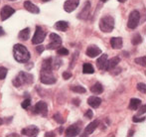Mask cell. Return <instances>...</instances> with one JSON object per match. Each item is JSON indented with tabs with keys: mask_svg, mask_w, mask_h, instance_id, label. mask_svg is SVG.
<instances>
[{
	"mask_svg": "<svg viewBox=\"0 0 146 137\" xmlns=\"http://www.w3.org/2000/svg\"><path fill=\"white\" fill-rule=\"evenodd\" d=\"M13 55H14V59H15L18 63H22V64L28 63V61H29L31 58L28 49L26 48L24 45H21V44L14 45Z\"/></svg>",
	"mask_w": 146,
	"mask_h": 137,
	"instance_id": "6da1fadb",
	"label": "cell"
},
{
	"mask_svg": "<svg viewBox=\"0 0 146 137\" xmlns=\"http://www.w3.org/2000/svg\"><path fill=\"white\" fill-rule=\"evenodd\" d=\"M34 81V75L25 71H20L13 79V85L15 87H23L24 85H30Z\"/></svg>",
	"mask_w": 146,
	"mask_h": 137,
	"instance_id": "7a4b0ae2",
	"label": "cell"
},
{
	"mask_svg": "<svg viewBox=\"0 0 146 137\" xmlns=\"http://www.w3.org/2000/svg\"><path fill=\"white\" fill-rule=\"evenodd\" d=\"M114 28V19L110 15L102 17L100 21V29L104 33H110Z\"/></svg>",
	"mask_w": 146,
	"mask_h": 137,
	"instance_id": "3957f363",
	"label": "cell"
},
{
	"mask_svg": "<svg viewBox=\"0 0 146 137\" xmlns=\"http://www.w3.org/2000/svg\"><path fill=\"white\" fill-rule=\"evenodd\" d=\"M40 81L44 85H53L57 81L56 77L53 75L52 71H44L41 69V77Z\"/></svg>",
	"mask_w": 146,
	"mask_h": 137,
	"instance_id": "277c9868",
	"label": "cell"
},
{
	"mask_svg": "<svg viewBox=\"0 0 146 137\" xmlns=\"http://www.w3.org/2000/svg\"><path fill=\"white\" fill-rule=\"evenodd\" d=\"M139 21H140V13L137 10H134L129 15L128 22H127V27L129 29H135L139 25Z\"/></svg>",
	"mask_w": 146,
	"mask_h": 137,
	"instance_id": "5b68a950",
	"label": "cell"
},
{
	"mask_svg": "<svg viewBox=\"0 0 146 137\" xmlns=\"http://www.w3.org/2000/svg\"><path fill=\"white\" fill-rule=\"evenodd\" d=\"M45 38H46V32L43 30V28L41 26H37L34 37L32 39V44L33 45L41 44L45 40Z\"/></svg>",
	"mask_w": 146,
	"mask_h": 137,
	"instance_id": "8992f818",
	"label": "cell"
},
{
	"mask_svg": "<svg viewBox=\"0 0 146 137\" xmlns=\"http://www.w3.org/2000/svg\"><path fill=\"white\" fill-rule=\"evenodd\" d=\"M50 39H51V43L47 46L48 50H55V49L59 48L62 45V39L59 35H57L56 33H52L50 35Z\"/></svg>",
	"mask_w": 146,
	"mask_h": 137,
	"instance_id": "52a82bcc",
	"label": "cell"
},
{
	"mask_svg": "<svg viewBox=\"0 0 146 137\" xmlns=\"http://www.w3.org/2000/svg\"><path fill=\"white\" fill-rule=\"evenodd\" d=\"M34 113L41 114L42 116H47L48 114V105L44 101H39L34 107Z\"/></svg>",
	"mask_w": 146,
	"mask_h": 137,
	"instance_id": "ba28073f",
	"label": "cell"
},
{
	"mask_svg": "<svg viewBox=\"0 0 146 137\" xmlns=\"http://www.w3.org/2000/svg\"><path fill=\"white\" fill-rule=\"evenodd\" d=\"M80 4V0H67L64 3V10L68 13L75 11Z\"/></svg>",
	"mask_w": 146,
	"mask_h": 137,
	"instance_id": "9c48e42d",
	"label": "cell"
},
{
	"mask_svg": "<svg viewBox=\"0 0 146 137\" xmlns=\"http://www.w3.org/2000/svg\"><path fill=\"white\" fill-rule=\"evenodd\" d=\"M14 13H15V9H14V8H12L11 6H9V5H5L1 9V13H0V15H1V20L2 21L7 20L8 18L11 17Z\"/></svg>",
	"mask_w": 146,
	"mask_h": 137,
	"instance_id": "30bf717a",
	"label": "cell"
},
{
	"mask_svg": "<svg viewBox=\"0 0 146 137\" xmlns=\"http://www.w3.org/2000/svg\"><path fill=\"white\" fill-rule=\"evenodd\" d=\"M39 128L35 125H30L22 129V134L25 136H37L39 134Z\"/></svg>",
	"mask_w": 146,
	"mask_h": 137,
	"instance_id": "8fae6325",
	"label": "cell"
},
{
	"mask_svg": "<svg viewBox=\"0 0 146 137\" xmlns=\"http://www.w3.org/2000/svg\"><path fill=\"white\" fill-rule=\"evenodd\" d=\"M90 15V1H87L86 2V5L84 6L83 10L78 15V18L82 20H87Z\"/></svg>",
	"mask_w": 146,
	"mask_h": 137,
	"instance_id": "7c38bea8",
	"label": "cell"
},
{
	"mask_svg": "<svg viewBox=\"0 0 146 137\" xmlns=\"http://www.w3.org/2000/svg\"><path fill=\"white\" fill-rule=\"evenodd\" d=\"M80 132H81V127L78 126L77 124H73V125H71L70 127L67 128V130H66V136L75 137L79 135Z\"/></svg>",
	"mask_w": 146,
	"mask_h": 137,
	"instance_id": "4fadbf2b",
	"label": "cell"
},
{
	"mask_svg": "<svg viewBox=\"0 0 146 137\" xmlns=\"http://www.w3.org/2000/svg\"><path fill=\"white\" fill-rule=\"evenodd\" d=\"M100 54H102V50L96 45H90L87 49V55L90 58H96Z\"/></svg>",
	"mask_w": 146,
	"mask_h": 137,
	"instance_id": "5bb4252c",
	"label": "cell"
},
{
	"mask_svg": "<svg viewBox=\"0 0 146 137\" xmlns=\"http://www.w3.org/2000/svg\"><path fill=\"white\" fill-rule=\"evenodd\" d=\"M119 62H120V59H119L118 57H113V58L110 59V60L108 59L104 69H106V71H111L112 69H114L117 65H118Z\"/></svg>",
	"mask_w": 146,
	"mask_h": 137,
	"instance_id": "9a60e30c",
	"label": "cell"
},
{
	"mask_svg": "<svg viewBox=\"0 0 146 137\" xmlns=\"http://www.w3.org/2000/svg\"><path fill=\"white\" fill-rule=\"evenodd\" d=\"M98 126V120H94L92 123H90L86 127L85 131H84V134L83 136H88L96 129V127Z\"/></svg>",
	"mask_w": 146,
	"mask_h": 137,
	"instance_id": "2e32d148",
	"label": "cell"
},
{
	"mask_svg": "<svg viewBox=\"0 0 146 137\" xmlns=\"http://www.w3.org/2000/svg\"><path fill=\"white\" fill-rule=\"evenodd\" d=\"M24 7L27 11H29L30 13H33V14H38L40 12V9L37 7L35 4H33L31 1H25L24 2Z\"/></svg>",
	"mask_w": 146,
	"mask_h": 137,
	"instance_id": "e0dca14e",
	"label": "cell"
},
{
	"mask_svg": "<svg viewBox=\"0 0 146 137\" xmlns=\"http://www.w3.org/2000/svg\"><path fill=\"white\" fill-rule=\"evenodd\" d=\"M122 43H123L122 38H120V37H113V38H111V40H110V45H111V47L113 49H116V50L121 49Z\"/></svg>",
	"mask_w": 146,
	"mask_h": 137,
	"instance_id": "ac0fdd59",
	"label": "cell"
},
{
	"mask_svg": "<svg viewBox=\"0 0 146 137\" xmlns=\"http://www.w3.org/2000/svg\"><path fill=\"white\" fill-rule=\"evenodd\" d=\"M100 103H102V99L98 97H90L88 99V104L94 108L98 107L100 105Z\"/></svg>",
	"mask_w": 146,
	"mask_h": 137,
	"instance_id": "d6986e66",
	"label": "cell"
},
{
	"mask_svg": "<svg viewBox=\"0 0 146 137\" xmlns=\"http://www.w3.org/2000/svg\"><path fill=\"white\" fill-rule=\"evenodd\" d=\"M106 61H108V55L106 54H102L100 58L96 61V66L100 69H104L106 65Z\"/></svg>",
	"mask_w": 146,
	"mask_h": 137,
	"instance_id": "ffe728a7",
	"label": "cell"
},
{
	"mask_svg": "<svg viewBox=\"0 0 146 137\" xmlns=\"http://www.w3.org/2000/svg\"><path fill=\"white\" fill-rule=\"evenodd\" d=\"M90 91L94 95H100L104 91V87L100 83H96L94 85L90 87Z\"/></svg>",
	"mask_w": 146,
	"mask_h": 137,
	"instance_id": "44dd1931",
	"label": "cell"
},
{
	"mask_svg": "<svg viewBox=\"0 0 146 137\" xmlns=\"http://www.w3.org/2000/svg\"><path fill=\"white\" fill-rule=\"evenodd\" d=\"M140 105H141V101L138 99H132L129 101V109L131 110H137Z\"/></svg>",
	"mask_w": 146,
	"mask_h": 137,
	"instance_id": "7402d4cb",
	"label": "cell"
},
{
	"mask_svg": "<svg viewBox=\"0 0 146 137\" xmlns=\"http://www.w3.org/2000/svg\"><path fill=\"white\" fill-rule=\"evenodd\" d=\"M55 28L59 31L65 32L66 30L69 28V23L66 21H58L56 24H55Z\"/></svg>",
	"mask_w": 146,
	"mask_h": 137,
	"instance_id": "603a6c76",
	"label": "cell"
},
{
	"mask_svg": "<svg viewBox=\"0 0 146 137\" xmlns=\"http://www.w3.org/2000/svg\"><path fill=\"white\" fill-rule=\"evenodd\" d=\"M18 37L22 41H27L30 38V29L29 28H25L22 31H20L19 34H18Z\"/></svg>",
	"mask_w": 146,
	"mask_h": 137,
	"instance_id": "cb8c5ba5",
	"label": "cell"
},
{
	"mask_svg": "<svg viewBox=\"0 0 146 137\" xmlns=\"http://www.w3.org/2000/svg\"><path fill=\"white\" fill-rule=\"evenodd\" d=\"M83 73H94V67H92V64H84L83 66Z\"/></svg>",
	"mask_w": 146,
	"mask_h": 137,
	"instance_id": "d4e9b609",
	"label": "cell"
},
{
	"mask_svg": "<svg viewBox=\"0 0 146 137\" xmlns=\"http://www.w3.org/2000/svg\"><path fill=\"white\" fill-rule=\"evenodd\" d=\"M71 91H74V93H85L86 91H87V89L84 87H81V85H72Z\"/></svg>",
	"mask_w": 146,
	"mask_h": 137,
	"instance_id": "484cf974",
	"label": "cell"
},
{
	"mask_svg": "<svg viewBox=\"0 0 146 137\" xmlns=\"http://www.w3.org/2000/svg\"><path fill=\"white\" fill-rule=\"evenodd\" d=\"M57 54L59 56H67V55H69V51L66 48H64V47H61V48L57 50Z\"/></svg>",
	"mask_w": 146,
	"mask_h": 137,
	"instance_id": "4316f807",
	"label": "cell"
},
{
	"mask_svg": "<svg viewBox=\"0 0 146 137\" xmlns=\"http://www.w3.org/2000/svg\"><path fill=\"white\" fill-rule=\"evenodd\" d=\"M141 42H142V38H141V36L139 34H136L133 37V39H132L133 45H138V44H140Z\"/></svg>",
	"mask_w": 146,
	"mask_h": 137,
	"instance_id": "83f0119b",
	"label": "cell"
},
{
	"mask_svg": "<svg viewBox=\"0 0 146 137\" xmlns=\"http://www.w3.org/2000/svg\"><path fill=\"white\" fill-rule=\"evenodd\" d=\"M8 69L4 67H0V79H4L7 75Z\"/></svg>",
	"mask_w": 146,
	"mask_h": 137,
	"instance_id": "f1b7e54d",
	"label": "cell"
},
{
	"mask_svg": "<svg viewBox=\"0 0 146 137\" xmlns=\"http://www.w3.org/2000/svg\"><path fill=\"white\" fill-rule=\"evenodd\" d=\"M54 119L56 122H58L59 124H63L64 122H65V119H64L63 117H62V115L60 113H56L54 115Z\"/></svg>",
	"mask_w": 146,
	"mask_h": 137,
	"instance_id": "f546056e",
	"label": "cell"
},
{
	"mask_svg": "<svg viewBox=\"0 0 146 137\" xmlns=\"http://www.w3.org/2000/svg\"><path fill=\"white\" fill-rule=\"evenodd\" d=\"M53 61H54L55 63H52V65L54 66L55 69H59L60 67L62 66V60H60L59 58H56V59H53Z\"/></svg>",
	"mask_w": 146,
	"mask_h": 137,
	"instance_id": "4dcf8cb0",
	"label": "cell"
},
{
	"mask_svg": "<svg viewBox=\"0 0 146 137\" xmlns=\"http://www.w3.org/2000/svg\"><path fill=\"white\" fill-rule=\"evenodd\" d=\"M145 57H140V58L135 59V63H137L138 65H141L142 67H145Z\"/></svg>",
	"mask_w": 146,
	"mask_h": 137,
	"instance_id": "1f68e13d",
	"label": "cell"
},
{
	"mask_svg": "<svg viewBox=\"0 0 146 137\" xmlns=\"http://www.w3.org/2000/svg\"><path fill=\"white\" fill-rule=\"evenodd\" d=\"M31 105V101H30V99H26L25 101L22 103V104H21V106L22 107L24 108V109H27L28 107Z\"/></svg>",
	"mask_w": 146,
	"mask_h": 137,
	"instance_id": "d6a6232c",
	"label": "cell"
},
{
	"mask_svg": "<svg viewBox=\"0 0 146 137\" xmlns=\"http://www.w3.org/2000/svg\"><path fill=\"white\" fill-rule=\"evenodd\" d=\"M137 89H138V91H140L141 93H145V91H146V85H145V83H138V85H137Z\"/></svg>",
	"mask_w": 146,
	"mask_h": 137,
	"instance_id": "836d02e7",
	"label": "cell"
},
{
	"mask_svg": "<svg viewBox=\"0 0 146 137\" xmlns=\"http://www.w3.org/2000/svg\"><path fill=\"white\" fill-rule=\"evenodd\" d=\"M133 122H142L145 120V117H138V116H133Z\"/></svg>",
	"mask_w": 146,
	"mask_h": 137,
	"instance_id": "e575fe53",
	"label": "cell"
},
{
	"mask_svg": "<svg viewBox=\"0 0 146 137\" xmlns=\"http://www.w3.org/2000/svg\"><path fill=\"white\" fill-rule=\"evenodd\" d=\"M72 77V73L70 71H64L63 73V79H69Z\"/></svg>",
	"mask_w": 146,
	"mask_h": 137,
	"instance_id": "d590c367",
	"label": "cell"
},
{
	"mask_svg": "<svg viewBox=\"0 0 146 137\" xmlns=\"http://www.w3.org/2000/svg\"><path fill=\"white\" fill-rule=\"evenodd\" d=\"M145 109H146V105L144 104V105L141 106V108H140V109H139V111H138V115H140V114L145 113Z\"/></svg>",
	"mask_w": 146,
	"mask_h": 137,
	"instance_id": "8d00e7d4",
	"label": "cell"
},
{
	"mask_svg": "<svg viewBox=\"0 0 146 137\" xmlns=\"http://www.w3.org/2000/svg\"><path fill=\"white\" fill-rule=\"evenodd\" d=\"M86 117H88V118H92V116H94V113H92V110H88L87 112H86Z\"/></svg>",
	"mask_w": 146,
	"mask_h": 137,
	"instance_id": "74e56055",
	"label": "cell"
},
{
	"mask_svg": "<svg viewBox=\"0 0 146 137\" xmlns=\"http://www.w3.org/2000/svg\"><path fill=\"white\" fill-rule=\"evenodd\" d=\"M44 46H38V47H36V50H37V52L39 53V54H41V53L44 51Z\"/></svg>",
	"mask_w": 146,
	"mask_h": 137,
	"instance_id": "f35d334b",
	"label": "cell"
},
{
	"mask_svg": "<svg viewBox=\"0 0 146 137\" xmlns=\"http://www.w3.org/2000/svg\"><path fill=\"white\" fill-rule=\"evenodd\" d=\"M73 103L75 104V105H80V99H73Z\"/></svg>",
	"mask_w": 146,
	"mask_h": 137,
	"instance_id": "ab89813d",
	"label": "cell"
},
{
	"mask_svg": "<svg viewBox=\"0 0 146 137\" xmlns=\"http://www.w3.org/2000/svg\"><path fill=\"white\" fill-rule=\"evenodd\" d=\"M3 35H5V32H4L3 28H2V27H0V37H1V36H3Z\"/></svg>",
	"mask_w": 146,
	"mask_h": 137,
	"instance_id": "60d3db41",
	"label": "cell"
},
{
	"mask_svg": "<svg viewBox=\"0 0 146 137\" xmlns=\"http://www.w3.org/2000/svg\"><path fill=\"white\" fill-rule=\"evenodd\" d=\"M46 137H49V136H56L55 135L54 133H53V132H48V133H46V135H45Z\"/></svg>",
	"mask_w": 146,
	"mask_h": 137,
	"instance_id": "b9f144b4",
	"label": "cell"
},
{
	"mask_svg": "<svg viewBox=\"0 0 146 137\" xmlns=\"http://www.w3.org/2000/svg\"><path fill=\"white\" fill-rule=\"evenodd\" d=\"M4 123V118H0V125Z\"/></svg>",
	"mask_w": 146,
	"mask_h": 137,
	"instance_id": "7bdbcfd3",
	"label": "cell"
},
{
	"mask_svg": "<svg viewBox=\"0 0 146 137\" xmlns=\"http://www.w3.org/2000/svg\"><path fill=\"white\" fill-rule=\"evenodd\" d=\"M118 2H120V3H123V2H125L126 0H117Z\"/></svg>",
	"mask_w": 146,
	"mask_h": 137,
	"instance_id": "ee69618b",
	"label": "cell"
},
{
	"mask_svg": "<svg viewBox=\"0 0 146 137\" xmlns=\"http://www.w3.org/2000/svg\"><path fill=\"white\" fill-rule=\"evenodd\" d=\"M133 135V131H130L129 132V134H128V136H132Z\"/></svg>",
	"mask_w": 146,
	"mask_h": 137,
	"instance_id": "f6af8a7d",
	"label": "cell"
},
{
	"mask_svg": "<svg viewBox=\"0 0 146 137\" xmlns=\"http://www.w3.org/2000/svg\"><path fill=\"white\" fill-rule=\"evenodd\" d=\"M8 136H18V135H17V134L14 133V134H11V135H8Z\"/></svg>",
	"mask_w": 146,
	"mask_h": 137,
	"instance_id": "bcb514c9",
	"label": "cell"
},
{
	"mask_svg": "<svg viewBox=\"0 0 146 137\" xmlns=\"http://www.w3.org/2000/svg\"><path fill=\"white\" fill-rule=\"evenodd\" d=\"M43 2H48V1H51V0H42Z\"/></svg>",
	"mask_w": 146,
	"mask_h": 137,
	"instance_id": "7dc6e473",
	"label": "cell"
},
{
	"mask_svg": "<svg viewBox=\"0 0 146 137\" xmlns=\"http://www.w3.org/2000/svg\"><path fill=\"white\" fill-rule=\"evenodd\" d=\"M102 2H106V1H108V0H100Z\"/></svg>",
	"mask_w": 146,
	"mask_h": 137,
	"instance_id": "c3c4849f",
	"label": "cell"
},
{
	"mask_svg": "<svg viewBox=\"0 0 146 137\" xmlns=\"http://www.w3.org/2000/svg\"><path fill=\"white\" fill-rule=\"evenodd\" d=\"M8 1H16V0H8Z\"/></svg>",
	"mask_w": 146,
	"mask_h": 137,
	"instance_id": "681fc988",
	"label": "cell"
}]
</instances>
